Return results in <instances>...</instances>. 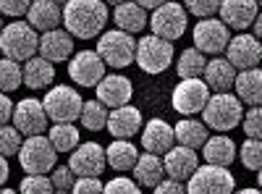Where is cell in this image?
I'll return each mask as SVG.
<instances>
[{"instance_id":"6da1fadb","label":"cell","mask_w":262,"mask_h":194,"mask_svg":"<svg viewBox=\"0 0 262 194\" xmlns=\"http://www.w3.org/2000/svg\"><path fill=\"white\" fill-rule=\"evenodd\" d=\"M107 18H111V13L102 0H69L63 6V27L71 37L79 39L100 37Z\"/></svg>"},{"instance_id":"7a4b0ae2","label":"cell","mask_w":262,"mask_h":194,"mask_svg":"<svg viewBox=\"0 0 262 194\" xmlns=\"http://www.w3.org/2000/svg\"><path fill=\"white\" fill-rule=\"evenodd\" d=\"M244 118V102L231 92H215L210 95L205 111H202V123L217 134H226L236 128Z\"/></svg>"},{"instance_id":"3957f363","label":"cell","mask_w":262,"mask_h":194,"mask_svg":"<svg viewBox=\"0 0 262 194\" xmlns=\"http://www.w3.org/2000/svg\"><path fill=\"white\" fill-rule=\"evenodd\" d=\"M0 53L16 63H27L39 53V34L29 21H11L0 32Z\"/></svg>"},{"instance_id":"277c9868","label":"cell","mask_w":262,"mask_h":194,"mask_svg":"<svg viewBox=\"0 0 262 194\" xmlns=\"http://www.w3.org/2000/svg\"><path fill=\"white\" fill-rule=\"evenodd\" d=\"M16 158H18V165L24 168V174L48 176V170H53L58 163V149L53 147V142L45 134H37V137L24 139Z\"/></svg>"},{"instance_id":"5b68a950","label":"cell","mask_w":262,"mask_h":194,"mask_svg":"<svg viewBox=\"0 0 262 194\" xmlns=\"http://www.w3.org/2000/svg\"><path fill=\"white\" fill-rule=\"evenodd\" d=\"M97 55L105 60V66L126 69L137 58V39H134V34L121 32V29L102 32L97 37Z\"/></svg>"},{"instance_id":"8992f818","label":"cell","mask_w":262,"mask_h":194,"mask_svg":"<svg viewBox=\"0 0 262 194\" xmlns=\"http://www.w3.org/2000/svg\"><path fill=\"white\" fill-rule=\"evenodd\" d=\"M173 42L158 37V34H144L137 42V66L144 74H163L173 63Z\"/></svg>"},{"instance_id":"52a82bcc","label":"cell","mask_w":262,"mask_h":194,"mask_svg":"<svg viewBox=\"0 0 262 194\" xmlns=\"http://www.w3.org/2000/svg\"><path fill=\"white\" fill-rule=\"evenodd\" d=\"M236 179L228 168L221 165H200L186 179V194H233Z\"/></svg>"},{"instance_id":"ba28073f","label":"cell","mask_w":262,"mask_h":194,"mask_svg":"<svg viewBox=\"0 0 262 194\" xmlns=\"http://www.w3.org/2000/svg\"><path fill=\"white\" fill-rule=\"evenodd\" d=\"M149 27H152V34H158L168 42H176L186 34V27H189V13L181 3L176 0H168L160 8L152 11L149 16Z\"/></svg>"},{"instance_id":"9c48e42d","label":"cell","mask_w":262,"mask_h":194,"mask_svg":"<svg viewBox=\"0 0 262 194\" xmlns=\"http://www.w3.org/2000/svg\"><path fill=\"white\" fill-rule=\"evenodd\" d=\"M42 105H45V111H48V118L53 123H74L79 116H81V95L69 87V84H58V87H53L45 100H42Z\"/></svg>"},{"instance_id":"30bf717a","label":"cell","mask_w":262,"mask_h":194,"mask_svg":"<svg viewBox=\"0 0 262 194\" xmlns=\"http://www.w3.org/2000/svg\"><path fill=\"white\" fill-rule=\"evenodd\" d=\"M207 100H210V87L202 79H181L173 90L170 105L181 116H196L205 111Z\"/></svg>"},{"instance_id":"8fae6325","label":"cell","mask_w":262,"mask_h":194,"mask_svg":"<svg viewBox=\"0 0 262 194\" xmlns=\"http://www.w3.org/2000/svg\"><path fill=\"white\" fill-rule=\"evenodd\" d=\"M194 48L202 50L205 55H221L226 53L231 32L221 18H200V24L194 27Z\"/></svg>"},{"instance_id":"7c38bea8","label":"cell","mask_w":262,"mask_h":194,"mask_svg":"<svg viewBox=\"0 0 262 194\" xmlns=\"http://www.w3.org/2000/svg\"><path fill=\"white\" fill-rule=\"evenodd\" d=\"M69 76L79 87H97L105 76V60L97 50H81L69 60Z\"/></svg>"},{"instance_id":"4fadbf2b","label":"cell","mask_w":262,"mask_h":194,"mask_svg":"<svg viewBox=\"0 0 262 194\" xmlns=\"http://www.w3.org/2000/svg\"><path fill=\"white\" fill-rule=\"evenodd\" d=\"M13 126L18 128L24 137H37V134H45V128H48V111H45V105H42L39 100L34 97H27V100H21L16 107H13Z\"/></svg>"},{"instance_id":"5bb4252c","label":"cell","mask_w":262,"mask_h":194,"mask_svg":"<svg viewBox=\"0 0 262 194\" xmlns=\"http://www.w3.org/2000/svg\"><path fill=\"white\" fill-rule=\"evenodd\" d=\"M226 60L238 71L257 69V63L262 60V42L254 34H236V37H231L228 48H226Z\"/></svg>"},{"instance_id":"9a60e30c","label":"cell","mask_w":262,"mask_h":194,"mask_svg":"<svg viewBox=\"0 0 262 194\" xmlns=\"http://www.w3.org/2000/svg\"><path fill=\"white\" fill-rule=\"evenodd\" d=\"M69 165H71V170L76 176H100L105 170V165H107L105 149L97 142H81L71 153Z\"/></svg>"},{"instance_id":"2e32d148","label":"cell","mask_w":262,"mask_h":194,"mask_svg":"<svg viewBox=\"0 0 262 194\" xmlns=\"http://www.w3.org/2000/svg\"><path fill=\"white\" fill-rule=\"evenodd\" d=\"M95 90H97V100L105 107H111V111L121 107V105H128L131 97H134V84L123 74H105Z\"/></svg>"},{"instance_id":"e0dca14e","label":"cell","mask_w":262,"mask_h":194,"mask_svg":"<svg viewBox=\"0 0 262 194\" xmlns=\"http://www.w3.org/2000/svg\"><path fill=\"white\" fill-rule=\"evenodd\" d=\"M173 144H176V132H173V126L168 121L149 118L142 126V147H144V153H152V155L163 158Z\"/></svg>"},{"instance_id":"ac0fdd59","label":"cell","mask_w":262,"mask_h":194,"mask_svg":"<svg viewBox=\"0 0 262 194\" xmlns=\"http://www.w3.org/2000/svg\"><path fill=\"white\" fill-rule=\"evenodd\" d=\"M144 126V118H142V111L134 105H121V107H113L111 113H107V132H111L116 139H131L134 134L142 132Z\"/></svg>"},{"instance_id":"d6986e66","label":"cell","mask_w":262,"mask_h":194,"mask_svg":"<svg viewBox=\"0 0 262 194\" xmlns=\"http://www.w3.org/2000/svg\"><path fill=\"white\" fill-rule=\"evenodd\" d=\"M163 165H165V174L168 179H176V181H186L196 168H200V155L196 149L181 147V144H173L168 153L163 155Z\"/></svg>"},{"instance_id":"ffe728a7","label":"cell","mask_w":262,"mask_h":194,"mask_svg":"<svg viewBox=\"0 0 262 194\" xmlns=\"http://www.w3.org/2000/svg\"><path fill=\"white\" fill-rule=\"evenodd\" d=\"M39 55L50 63H60L74 58V37L66 29H50L39 34Z\"/></svg>"},{"instance_id":"44dd1931","label":"cell","mask_w":262,"mask_h":194,"mask_svg":"<svg viewBox=\"0 0 262 194\" xmlns=\"http://www.w3.org/2000/svg\"><path fill=\"white\" fill-rule=\"evenodd\" d=\"M217 13H221V21L228 29L244 32L257 18V0H223Z\"/></svg>"},{"instance_id":"7402d4cb","label":"cell","mask_w":262,"mask_h":194,"mask_svg":"<svg viewBox=\"0 0 262 194\" xmlns=\"http://www.w3.org/2000/svg\"><path fill=\"white\" fill-rule=\"evenodd\" d=\"M27 21L37 32H50L63 24V8L55 0H32V6L27 11Z\"/></svg>"},{"instance_id":"603a6c76","label":"cell","mask_w":262,"mask_h":194,"mask_svg":"<svg viewBox=\"0 0 262 194\" xmlns=\"http://www.w3.org/2000/svg\"><path fill=\"white\" fill-rule=\"evenodd\" d=\"M202 81L210 87V92H231V87L236 84V69L226 58H212L205 66Z\"/></svg>"},{"instance_id":"cb8c5ba5","label":"cell","mask_w":262,"mask_h":194,"mask_svg":"<svg viewBox=\"0 0 262 194\" xmlns=\"http://www.w3.org/2000/svg\"><path fill=\"white\" fill-rule=\"evenodd\" d=\"M113 21H116V29L128 32V34H139L149 24L147 11L139 3H134V0H123V3H118L116 11H113Z\"/></svg>"},{"instance_id":"d4e9b609","label":"cell","mask_w":262,"mask_h":194,"mask_svg":"<svg viewBox=\"0 0 262 194\" xmlns=\"http://www.w3.org/2000/svg\"><path fill=\"white\" fill-rule=\"evenodd\" d=\"M131 174H134V181L139 186H147V189H155L163 176H165V165H163V158L160 155H152V153H144L137 158L134 168H131Z\"/></svg>"},{"instance_id":"484cf974","label":"cell","mask_w":262,"mask_h":194,"mask_svg":"<svg viewBox=\"0 0 262 194\" xmlns=\"http://www.w3.org/2000/svg\"><path fill=\"white\" fill-rule=\"evenodd\" d=\"M202 158L207 165H221V168H228L233 160H236V142L226 134H215L205 142L202 147Z\"/></svg>"},{"instance_id":"4316f807","label":"cell","mask_w":262,"mask_h":194,"mask_svg":"<svg viewBox=\"0 0 262 194\" xmlns=\"http://www.w3.org/2000/svg\"><path fill=\"white\" fill-rule=\"evenodd\" d=\"M236 97L249 107L262 105V69H247L236 74Z\"/></svg>"},{"instance_id":"83f0119b","label":"cell","mask_w":262,"mask_h":194,"mask_svg":"<svg viewBox=\"0 0 262 194\" xmlns=\"http://www.w3.org/2000/svg\"><path fill=\"white\" fill-rule=\"evenodd\" d=\"M55 81V69L48 58L34 55L24 63V84L29 90H48Z\"/></svg>"},{"instance_id":"f1b7e54d","label":"cell","mask_w":262,"mask_h":194,"mask_svg":"<svg viewBox=\"0 0 262 194\" xmlns=\"http://www.w3.org/2000/svg\"><path fill=\"white\" fill-rule=\"evenodd\" d=\"M173 132H176V144L189 147V149H202L205 142L210 139L207 126L202 121H194V118H181L173 126Z\"/></svg>"},{"instance_id":"f546056e","label":"cell","mask_w":262,"mask_h":194,"mask_svg":"<svg viewBox=\"0 0 262 194\" xmlns=\"http://www.w3.org/2000/svg\"><path fill=\"white\" fill-rule=\"evenodd\" d=\"M105 158H107V165H111L113 170H118V174H123V170H131L139 158V149L134 147V142L128 139H116L111 142V147L105 149Z\"/></svg>"},{"instance_id":"4dcf8cb0","label":"cell","mask_w":262,"mask_h":194,"mask_svg":"<svg viewBox=\"0 0 262 194\" xmlns=\"http://www.w3.org/2000/svg\"><path fill=\"white\" fill-rule=\"evenodd\" d=\"M205 66H207V58L202 50H196L194 45L186 48L184 53H179V60H176V74L181 79H202L205 74Z\"/></svg>"},{"instance_id":"1f68e13d","label":"cell","mask_w":262,"mask_h":194,"mask_svg":"<svg viewBox=\"0 0 262 194\" xmlns=\"http://www.w3.org/2000/svg\"><path fill=\"white\" fill-rule=\"evenodd\" d=\"M48 139L53 142V147L58 153H74V149L81 144L79 139V128L74 123H53L50 132H48Z\"/></svg>"},{"instance_id":"d6a6232c","label":"cell","mask_w":262,"mask_h":194,"mask_svg":"<svg viewBox=\"0 0 262 194\" xmlns=\"http://www.w3.org/2000/svg\"><path fill=\"white\" fill-rule=\"evenodd\" d=\"M81 126L86 132H102L107 126V107L100 100H86L81 105V116H79Z\"/></svg>"},{"instance_id":"836d02e7","label":"cell","mask_w":262,"mask_h":194,"mask_svg":"<svg viewBox=\"0 0 262 194\" xmlns=\"http://www.w3.org/2000/svg\"><path fill=\"white\" fill-rule=\"evenodd\" d=\"M24 84V69L11 58H0V92H13Z\"/></svg>"},{"instance_id":"e575fe53","label":"cell","mask_w":262,"mask_h":194,"mask_svg":"<svg viewBox=\"0 0 262 194\" xmlns=\"http://www.w3.org/2000/svg\"><path fill=\"white\" fill-rule=\"evenodd\" d=\"M238 160L247 170H259L262 168V139H247L238 147Z\"/></svg>"},{"instance_id":"d590c367","label":"cell","mask_w":262,"mask_h":194,"mask_svg":"<svg viewBox=\"0 0 262 194\" xmlns=\"http://www.w3.org/2000/svg\"><path fill=\"white\" fill-rule=\"evenodd\" d=\"M21 144H24V134L16 126H8V123L0 126V155H6V158L18 155Z\"/></svg>"},{"instance_id":"8d00e7d4","label":"cell","mask_w":262,"mask_h":194,"mask_svg":"<svg viewBox=\"0 0 262 194\" xmlns=\"http://www.w3.org/2000/svg\"><path fill=\"white\" fill-rule=\"evenodd\" d=\"M18 194H55V186L48 176H39V174H27L21 179Z\"/></svg>"},{"instance_id":"74e56055","label":"cell","mask_w":262,"mask_h":194,"mask_svg":"<svg viewBox=\"0 0 262 194\" xmlns=\"http://www.w3.org/2000/svg\"><path fill=\"white\" fill-rule=\"evenodd\" d=\"M223 0H184L186 13H194L196 18H212L217 11H221Z\"/></svg>"},{"instance_id":"f35d334b","label":"cell","mask_w":262,"mask_h":194,"mask_svg":"<svg viewBox=\"0 0 262 194\" xmlns=\"http://www.w3.org/2000/svg\"><path fill=\"white\" fill-rule=\"evenodd\" d=\"M242 126H244V134L249 139H262V105L249 107L242 118Z\"/></svg>"},{"instance_id":"ab89813d","label":"cell","mask_w":262,"mask_h":194,"mask_svg":"<svg viewBox=\"0 0 262 194\" xmlns=\"http://www.w3.org/2000/svg\"><path fill=\"white\" fill-rule=\"evenodd\" d=\"M50 181H53L55 191H71L74 184H76V174L71 170V165H55Z\"/></svg>"},{"instance_id":"60d3db41","label":"cell","mask_w":262,"mask_h":194,"mask_svg":"<svg viewBox=\"0 0 262 194\" xmlns=\"http://www.w3.org/2000/svg\"><path fill=\"white\" fill-rule=\"evenodd\" d=\"M102 194H142V186L137 181L126 179V176H118V179L105 184V191Z\"/></svg>"},{"instance_id":"b9f144b4","label":"cell","mask_w":262,"mask_h":194,"mask_svg":"<svg viewBox=\"0 0 262 194\" xmlns=\"http://www.w3.org/2000/svg\"><path fill=\"white\" fill-rule=\"evenodd\" d=\"M105 184L100 181V176H76V184L71 189V194H102Z\"/></svg>"},{"instance_id":"7bdbcfd3","label":"cell","mask_w":262,"mask_h":194,"mask_svg":"<svg viewBox=\"0 0 262 194\" xmlns=\"http://www.w3.org/2000/svg\"><path fill=\"white\" fill-rule=\"evenodd\" d=\"M29 6H32V0H0V13L18 18V16H27Z\"/></svg>"},{"instance_id":"ee69618b","label":"cell","mask_w":262,"mask_h":194,"mask_svg":"<svg viewBox=\"0 0 262 194\" xmlns=\"http://www.w3.org/2000/svg\"><path fill=\"white\" fill-rule=\"evenodd\" d=\"M155 194H186V184L176 181V179H163L155 186Z\"/></svg>"},{"instance_id":"f6af8a7d","label":"cell","mask_w":262,"mask_h":194,"mask_svg":"<svg viewBox=\"0 0 262 194\" xmlns=\"http://www.w3.org/2000/svg\"><path fill=\"white\" fill-rule=\"evenodd\" d=\"M13 102H11V97L6 95V92H0V126H6L11 118H13Z\"/></svg>"},{"instance_id":"bcb514c9","label":"cell","mask_w":262,"mask_h":194,"mask_svg":"<svg viewBox=\"0 0 262 194\" xmlns=\"http://www.w3.org/2000/svg\"><path fill=\"white\" fill-rule=\"evenodd\" d=\"M8 174H11L8 160H6V155H0V186H6V181H8Z\"/></svg>"},{"instance_id":"7dc6e473","label":"cell","mask_w":262,"mask_h":194,"mask_svg":"<svg viewBox=\"0 0 262 194\" xmlns=\"http://www.w3.org/2000/svg\"><path fill=\"white\" fill-rule=\"evenodd\" d=\"M134 3H139L144 11H155V8H160L163 3H168V0H134Z\"/></svg>"},{"instance_id":"c3c4849f","label":"cell","mask_w":262,"mask_h":194,"mask_svg":"<svg viewBox=\"0 0 262 194\" xmlns=\"http://www.w3.org/2000/svg\"><path fill=\"white\" fill-rule=\"evenodd\" d=\"M252 27H254V37L262 42V13H257V18H254V24H252Z\"/></svg>"},{"instance_id":"681fc988","label":"cell","mask_w":262,"mask_h":194,"mask_svg":"<svg viewBox=\"0 0 262 194\" xmlns=\"http://www.w3.org/2000/svg\"><path fill=\"white\" fill-rule=\"evenodd\" d=\"M236 194H262V189H254V186H247V189H238Z\"/></svg>"},{"instance_id":"f907efd6","label":"cell","mask_w":262,"mask_h":194,"mask_svg":"<svg viewBox=\"0 0 262 194\" xmlns=\"http://www.w3.org/2000/svg\"><path fill=\"white\" fill-rule=\"evenodd\" d=\"M0 194H18V191H13V189H8V186H0Z\"/></svg>"},{"instance_id":"816d5d0a","label":"cell","mask_w":262,"mask_h":194,"mask_svg":"<svg viewBox=\"0 0 262 194\" xmlns=\"http://www.w3.org/2000/svg\"><path fill=\"white\" fill-rule=\"evenodd\" d=\"M105 6H118V3H123V0H102Z\"/></svg>"},{"instance_id":"f5cc1de1","label":"cell","mask_w":262,"mask_h":194,"mask_svg":"<svg viewBox=\"0 0 262 194\" xmlns=\"http://www.w3.org/2000/svg\"><path fill=\"white\" fill-rule=\"evenodd\" d=\"M257 184H259V189H262V168L257 170Z\"/></svg>"},{"instance_id":"db71d44e","label":"cell","mask_w":262,"mask_h":194,"mask_svg":"<svg viewBox=\"0 0 262 194\" xmlns=\"http://www.w3.org/2000/svg\"><path fill=\"white\" fill-rule=\"evenodd\" d=\"M55 3H58V6H60V8H63V6H66V3H69V0H55Z\"/></svg>"},{"instance_id":"11a10c76","label":"cell","mask_w":262,"mask_h":194,"mask_svg":"<svg viewBox=\"0 0 262 194\" xmlns=\"http://www.w3.org/2000/svg\"><path fill=\"white\" fill-rule=\"evenodd\" d=\"M0 32H3V16H0Z\"/></svg>"},{"instance_id":"9f6ffc18","label":"cell","mask_w":262,"mask_h":194,"mask_svg":"<svg viewBox=\"0 0 262 194\" xmlns=\"http://www.w3.org/2000/svg\"><path fill=\"white\" fill-rule=\"evenodd\" d=\"M55 194H71V191H55Z\"/></svg>"},{"instance_id":"6f0895ef","label":"cell","mask_w":262,"mask_h":194,"mask_svg":"<svg viewBox=\"0 0 262 194\" xmlns=\"http://www.w3.org/2000/svg\"><path fill=\"white\" fill-rule=\"evenodd\" d=\"M257 6H262V0H257Z\"/></svg>"}]
</instances>
